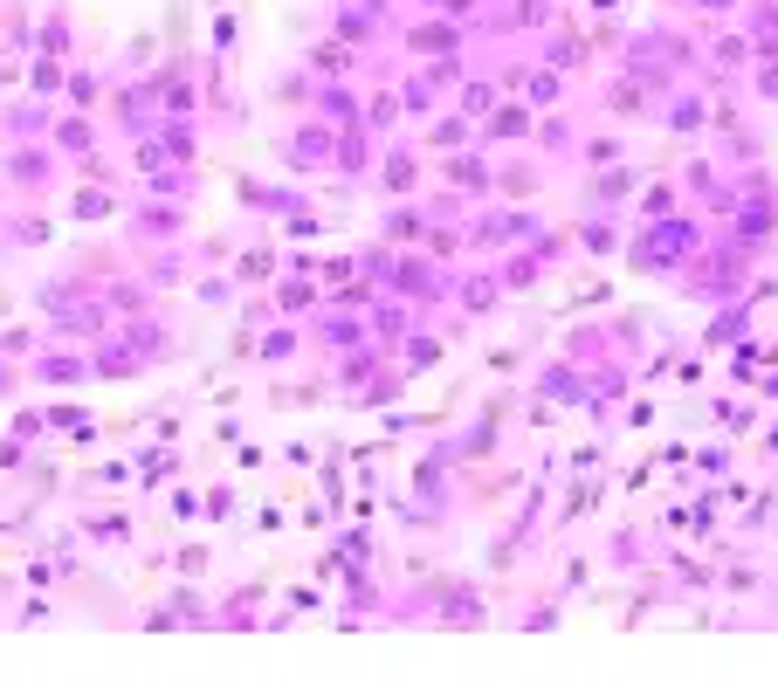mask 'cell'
Masks as SVG:
<instances>
[{"label": "cell", "instance_id": "cell-1", "mask_svg": "<svg viewBox=\"0 0 778 681\" xmlns=\"http://www.w3.org/2000/svg\"><path fill=\"white\" fill-rule=\"evenodd\" d=\"M696 248H703V234H696L689 221H641V242H634V269H647V276H682L689 261H696Z\"/></svg>", "mask_w": 778, "mask_h": 681}, {"label": "cell", "instance_id": "cell-2", "mask_svg": "<svg viewBox=\"0 0 778 681\" xmlns=\"http://www.w3.org/2000/svg\"><path fill=\"white\" fill-rule=\"evenodd\" d=\"M0 187L42 200L56 187V145H0Z\"/></svg>", "mask_w": 778, "mask_h": 681}, {"label": "cell", "instance_id": "cell-3", "mask_svg": "<svg viewBox=\"0 0 778 681\" xmlns=\"http://www.w3.org/2000/svg\"><path fill=\"white\" fill-rule=\"evenodd\" d=\"M111 111L124 124V138H152V131L166 124V103H159V83H152V76H124L111 90Z\"/></svg>", "mask_w": 778, "mask_h": 681}, {"label": "cell", "instance_id": "cell-4", "mask_svg": "<svg viewBox=\"0 0 778 681\" xmlns=\"http://www.w3.org/2000/svg\"><path fill=\"white\" fill-rule=\"evenodd\" d=\"M48 124H56V103L48 97L0 103V145H35V138H48Z\"/></svg>", "mask_w": 778, "mask_h": 681}, {"label": "cell", "instance_id": "cell-5", "mask_svg": "<svg viewBox=\"0 0 778 681\" xmlns=\"http://www.w3.org/2000/svg\"><path fill=\"white\" fill-rule=\"evenodd\" d=\"M282 159L303 166V172H318V166H338V131L318 124V118H303L290 138H282Z\"/></svg>", "mask_w": 778, "mask_h": 681}, {"label": "cell", "instance_id": "cell-6", "mask_svg": "<svg viewBox=\"0 0 778 681\" xmlns=\"http://www.w3.org/2000/svg\"><path fill=\"white\" fill-rule=\"evenodd\" d=\"M400 42H407V56H421V63L462 56V21H441V14H427V21H413V29H400Z\"/></svg>", "mask_w": 778, "mask_h": 681}, {"label": "cell", "instance_id": "cell-7", "mask_svg": "<svg viewBox=\"0 0 778 681\" xmlns=\"http://www.w3.org/2000/svg\"><path fill=\"white\" fill-rule=\"evenodd\" d=\"M537 234V214L531 206H503V214H482L476 227H469V242L476 248H516V242H531Z\"/></svg>", "mask_w": 778, "mask_h": 681}, {"label": "cell", "instance_id": "cell-8", "mask_svg": "<svg viewBox=\"0 0 778 681\" xmlns=\"http://www.w3.org/2000/svg\"><path fill=\"white\" fill-rule=\"evenodd\" d=\"M448 303H462V317H489V310L503 303V276L497 269H462L455 290H448Z\"/></svg>", "mask_w": 778, "mask_h": 681}, {"label": "cell", "instance_id": "cell-9", "mask_svg": "<svg viewBox=\"0 0 778 681\" xmlns=\"http://www.w3.org/2000/svg\"><path fill=\"white\" fill-rule=\"evenodd\" d=\"M655 118H662L668 131H676V138H696L703 124H716V103H710V97H696V90H668Z\"/></svg>", "mask_w": 778, "mask_h": 681}, {"label": "cell", "instance_id": "cell-10", "mask_svg": "<svg viewBox=\"0 0 778 681\" xmlns=\"http://www.w3.org/2000/svg\"><path fill=\"white\" fill-rule=\"evenodd\" d=\"M310 118L331 124V131H352L358 118H366V97H358L352 83H318V97H310Z\"/></svg>", "mask_w": 778, "mask_h": 681}, {"label": "cell", "instance_id": "cell-11", "mask_svg": "<svg viewBox=\"0 0 778 681\" xmlns=\"http://www.w3.org/2000/svg\"><path fill=\"white\" fill-rule=\"evenodd\" d=\"M427 206L421 200H400V206H386V214H379V242L386 248H421L427 242Z\"/></svg>", "mask_w": 778, "mask_h": 681}, {"label": "cell", "instance_id": "cell-12", "mask_svg": "<svg viewBox=\"0 0 778 681\" xmlns=\"http://www.w3.org/2000/svg\"><path fill=\"white\" fill-rule=\"evenodd\" d=\"M48 145H56V159H90V152H97V118L90 111H56Z\"/></svg>", "mask_w": 778, "mask_h": 681}, {"label": "cell", "instance_id": "cell-13", "mask_svg": "<svg viewBox=\"0 0 778 681\" xmlns=\"http://www.w3.org/2000/svg\"><path fill=\"white\" fill-rule=\"evenodd\" d=\"M152 83H159V103H166V118H200L193 63H166V69H152Z\"/></svg>", "mask_w": 778, "mask_h": 681}, {"label": "cell", "instance_id": "cell-14", "mask_svg": "<svg viewBox=\"0 0 778 681\" xmlns=\"http://www.w3.org/2000/svg\"><path fill=\"white\" fill-rule=\"evenodd\" d=\"M187 234V206L179 200H152L132 214V242H179Z\"/></svg>", "mask_w": 778, "mask_h": 681}, {"label": "cell", "instance_id": "cell-15", "mask_svg": "<svg viewBox=\"0 0 778 681\" xmlns=\"http://www.w3.org/2000/svg\"><path fill=\"white\" fill-rule=\"evenodd\" d=\"M441 179L462 193V200H476V193H497V172L482 166V152H448V166H441Z\"/></svg>", "mask_w": 778, "mask_h": 681}, {"label": "cell", "instance_id": "cell-16", "mask_svg": "<svg viewBox=\"0 0 778 681\" xmlns=\"http://www.w3.org/2000/svg\"><path fill=\"white\" fill-rule=\"evenodd\" d=\"M69 42H76V29H69V0H48V14H42V29H35V56H48V63H76Z\"/></svg>", "mask_w": 778, "mask_h": 681}, {"label": "cell", "instance_id": "cell-17", "mask_svg": "<svg viewBox=\"0 0 778 681\" xmlns=\"http://www.w3.org/2000/svg\"><path fill=\"white\" fill-rule=\"evenodd\" d=\"M497 276H503V297H524V290H537V282H544V255L537 248H503Z\"/></svg>", "mask_w": 778, "mask_h": 681}, {"label": "cell", "instance_id": "cell-18", "mask_svg": "<svg viewBox=\"0 0 778 681\" xmlns=\"http://www.w3.org/2000/svg\"><path fill=\"white\" fill-rule=\"evenodd\" d=\"M379 187L393 193V200H413V187H421V159H413L407 145H386V159H379Z\"/></svg>", "mask_w": 778, "mask_h": 681}, {"label": "cell", "instance_id": "cell-19", "mask_svg": "<svg viewBox=\"0 0 778 681\" xmlns=\"http://www.w3.org/2000/svg\"><path fill=\"white\" fill-rule=\"evenodd\" d=\"M324 303V282L318 276H290V282H276V310H282V317H310V310H318Z\"/></svg>", "mask_w": 778, "mask_h": 681}, {"label": "cell", "instance_id": "cell-20", "mask_svg": "<svg viewBox=\"0 0 778 681\" xmlns=\"http://www.w3.org/2000/svg\"><path fill=\"white\" fill-rule=\"evenodd\" d=\"M90 372H97V365L84 351H48V358H35V379L42 386H84Z\"/></svg>", "mask_w": 778, "mask_h": 681}, {"label": "cell", "instance_id": "cell-21", "mask_svg": "<svg viewBox=\"0 0 778 681\" xmlns=\"http://www.w3.org/2000/svg\"><path fill=\"white\" fill-rule=\"evenodd\" d=\"M310 76H318V83H345V76H352V48L338 42V35H324L318 48H310V63H303Z\"/></svg>", "mask_w": 778, "mask_h": 681}, {"label": "cell", "instance_id": "cell-22", "mask_svg": "<svg viewBox=\"0 0 778 681\" xmlns=\"http://www.w3.org/2000/svg\"><path fill=\"white\" fill-rule=\"evenodd\" d=\"M531 131H537L531 103H497V111L482 118V138H531Z\"/></svg>", "mask_w": 778, "mask_h": 681}, {"label": "cell", "instance_id": "cell-23", "mask_svg": "<svg viewBox=\"0 0 778 681\" xmlns=\"http://www.w3.org/2000/svg\"><path fill=\"white\" fill-rule=\"evenodd\" d=\"M579 248H586V255H600V261L620 255V221L607 214V206H592V214L579 221Z\"/></svg>", "mask_w": 778, "mask_h": 681}, {"label": "cell", "instance_id": "cell-24", "mask_svg": "<svg viewBox=\"0 0 778 681\" xmlns=\"http://www.w3.org/2000/svg\"><path fill=\"white\" fill-rule=\"evenodd\" d=\"M537 392H544V400L579 406V400H586V379H579V365L565 358V365H544V372H537Z\"/></svg>", "mask_w": 778, "mask_h": 681}, {"label": "cell", "instance_id": "cell-25", "mask_svg": "<svg viewBox=\"0 0 778 681\" xmlns=\"http://www.w3.org/2000/svg\"><path fill=\"white\" fill-rule=\"evenodd\" d=\"M469 138H476V124L462 118V111H434V124H427V145L434 152H469Z\"/></svg>", "mask_w": 778, "mask_h": 681}, {"label": "cell", "instance_id": "cell-26", "mask_svg": "<svg viewBox=\"0 0 778 681\" xmlns=\"http://www.w3.org/2000/svg\"><path fill=\"white\" fill-rule=\"evenodd\" d=\"M63 97H69V111H97V103H103V76L84 69V63H69L63 69Z\"/></svg>", "mask_w": 778, "mask_h": 681}, {"label": "cell", "instance_id": "cell-27", "mask_svg": "<svg viewBox=\"0 0 778 681\" xmlns=\"http://www.w3.org/2000/svg\"><path fill=\"white\" fill-rule=\"evenodd\" d=\"M331 35H338L345 48H358V42H373V35H379V14L352 0V8H338V14H331Z\"/></svg>", "mask_w": 778, "mask_h": 681}, {"label": "cell", "instance_id": "cell-28", "mask_svg": "<svg viewBox=\"0 0 778 681\" xmlns=\"http://www.w3.org/2000/svg\"><path fill=\"white\" fill-rule=\"evenodd\" d=\"M503 103V83H489V76H476V83H462V97H455V111L469 118V124H482L489 111Z\"/></svg>", "mask_w": 778, "mask_h": 681}, {"label": "cell", "instance_id": "cell-29", "mask_svg": "<svg viewBox=\"0 0 778 681\" xmlns=\"http://www.w3.org/2000/svg\"><path fill=\"white\" fill-rule=\"evenodd\" d=\"M558 97H565V76H558L552 63H537V69H524V103H531V111H552Z\"/></svg>", "mask_w": 778, "mask_h": 681}, {"label": "cell", "instance_id": "cell-30", "mask_svg": "<svg viewBox=\"0 0 778 681\" xmlns=\"http://www.w3.org/2000/svg\"><path fill=\"white\" fill-rule=\"evenodd\" d=\"M634 193V166H600L592 172V206H620Z\"/></svg>", "mask_w": 778, "mask_h": 681}, {"label": "cell", "instance_id": "cell-31", "mask_svg": "<svg viewBox=\"0 0 778 681\" xmlns=\"http://www.w3.org/2000/svg\"><path fill=\"white\" fill-rule=\"evenodd\" d=\"M48 234H56V227H48V214H14V221H0V242H8V248H42Z\"/></svg>", "mask_w": 778, "mask_h": 681}, {"label": "cell", "instance_id": "cell-32", "mask_svg": "<svg viewBox=\"0 0 778 681\" xmlns=\"http://www.w3.org/2000/svg\"><path fill=\"white\" fill-rule=\"evenodd\" d=\"M744 317H751V303L737 297L731 310H716V317H710V331H703V345H737V337H744Z\"/></svg>", "mask_w": 778, "mask_h": 681}, {"label": "cell", "instance_id": "cell-33", "mask_svg": "<svg viewBox=\"0 0 778 681\" xmlns=\"http://www.w3.org/2000/svg\"><path fill=\"white\" fill-rule=\"evenodd\" d=\"M145 282H152V290H179V282H187V255H179V248L152 255L145 261Z\"/></svg>", "mask_w": 778, "mask_h": 681}, {"label": "cell", "instance_id": "cell-34", "mask_svg": "<svg viewBox=\"0 0 778 681\" xmlns=\"http://www.w3.org/2000/svg\"><path fill=\"white\" fill-rule=\"evenodd\" d=\"M647 97H655L647 83H634V76H620V83L607 90V111H613V118H641V103H647Z\"/></svg>", "mask_w": 778, "mask_h": 681}, {"label": "cell", "instance_id": "cell-35", "mask_svg": "<svg viewBox=\"0 0 778 681\" xmlns=\"http://www.w3.org/2000/svg\"><path fill=\"white\" fill-rule=\"evenodd\" d=\"M537 187H544L537 166H503V172H497V193H503V200H531Z\"/></svg>", "mask_w": 778, "mask_h": 681}, {"label": "cell", "instance_id": "cell-36", "mask_svg": "<svg viewBox=\"0 0 778 681\" xmlns=\"http://www.w3.org/2000/svg\"><path fill=\"white\" fill-rule=\"evenodd\" d=\"M69 214H76V221H111V214H118V193H103V187H84V193L69 200Z\"/></svg>", "mask_w": 778, "mask_h": 681}, {"label": "cell", "instance_id": "cell-37", "mask_svg": "<svg viewBox=\"0 0 778 681\" xmlns=\"http://www.w3.org/2000/svg\"><path fill=\"white\" fill-rule=\"evenodd\" d=\"M537 138L552 145V152H573L579 131H573V118H565V111H544V118H537Z\"/></svg>", "mask_w": 778, "mask_h": 681}, {"label": "cell", "instance_id": "cell-38", "mask_svg": "<svg viewBox=\"0 0 778 681\" xmlns=\"http://www.w3.org/2000/svg\"><path fill=\"white\" fill-rule=\"evenodd\" d=\"M358 124H366V131H393V124H400V90H379Z\"/></svg>", "mask_w": 778, "mask_h": 681}, {"label": "cell", "instance_id": "cell-39", "mask_svg": "<svg viewBox=\"0 0 778 681\" xmlns=\"http://www.w3.org/2000/svg\"><path fill=\"white\" fill-rule=\"evenodd\" d=\"M710 63H716V69H744V63H751V35H716Z\"/></svg>", "mask_w": 778, "mask_h": 681}, {"label": "cell", "instance_id": "cell-40", "mask_svg": "<svg viewBox=\"0 0 778 681\" xmlns=\"http://www.w3.org/2000/svg\"><path fill=\"white\" fill-rule=\"evenodd\" d=\"M269 269H276V255H269V248H248V255L235 261V282H269Z\"/></svg>", "mask_w": 778, "mask_h": 681}, {"label": "cell", "instance_id": "cell-41", "mask_svg": "<svg viewBox=\"0 0 778 681\" xmlns=\"http://www.w3.org/2000/svg\"><path fill=\"white\" fill-rule=\"evenodd\" d=\"M297 345H303V337H297V324H276V331H269V337H263V358H269V365H276V358H290V351H297Z\"/></svg>", "mask_w": 778, "mask_h": 681}, {"label": "cell", "instance_id": "cell-42", "mask_svg": "<svg viewBox=\"0 0 778 681\" xmlns=\"http://www.w3.org/2000/svg\"><path fill=\"white\" fill-rule=\"evenodd\" d=\"M668 206H676V187H668V179H655V187H647V200H641V221H662Z\"/></svg>", "mask_w": 778, "mask_h": 681}, {"label": "cell", "instance_id": "cell-43", "mask_svg": "<svg viewBox=\"0 0 778 681\" xmlns=\"http://www.w3.org/2000/svg\"><path fill=\"white\" fill-rule=\"evenodd\" d=\"M35 337H48V331H21V324H14V331H0V358H29V351H35Z\"/></svg>", "mask_w": 778, "mask_h": 681}, {"label": "cell", "instance_id": "cell-44", "mask_svg": "<svg viewBox=\"0 0 778 681\" xmlns=\"http://www.w3.org/2000/svg\"><path fill=\"white\" fill-rule=\"evenodd\" d=\"M579 159H586L592 172H600V166H620V145H613V138H586V145H579Z\"/></svg>", "mask_w": 778, "mask_h": 681}, {"label": "cell", "instance_id": "cell-45", "mask_svg": "<svg viewBox=\"0 0 778 681\" xmlns=\"http://www.w3.org/2000/svg\"><path fill=\"white\" fill-rule=\"evenodd\" d=\"M421 8H427V14H441V21H469V14L482 8V0H421Z\"/></svg>", "mask_w": 778, "mask_h": 681}, {"label": "cell", "instance_id": "cell-46", "mask_svg": "<svg viewBox=\"0 0 778 681\" xmlns=\"http://www.w3.org/2000/svg\"><path fill=\"white\" fill-rule=\"evenodd\" d=\"M207 516H235V489H207Z\"/></svg>", "mask_w": 778, "mask_h": 681}, {"label": "cell", "instance_id": "cell-47", "mask_svg": "<svg viewBox=\"0 0 778 681\" xmlns=\"http://www.w3.org/2000/svg\"><path fill=\"white\" fill-rule=\"evenodd\" d=\"M124 63H132V69H145V63H152V35H132V48H124Z\"/></svg>", "mask_w": 778, "mask_h": 681}, {"label": "cell", "instance_id": "cell-48", "mask_svg": "<svg viewBox=\"0 0 778 681\" xmlns=\"http://www.w3.org/2000/svg\"><path fill=\"white\" fill-rule=\"evenodd\" d=\"M29 461V440H0V468H21Z\"/></svg>", "mask_w": 778, "mask_h": 681}, {"label": "cell", "instance_id": "cell-49", "mask_svg": "<svg viewBox=\"0 0 778 681\" xmlns=\"http://www.w3.org/2000/svg\"><path fill=\"white\" fill-rule=\"evenodd\" d=\"M689 8H696V14H731L737 0H689Z\"/></svg>", "mask_w": 778, "mask_h": 681}, {"label": "cell", "instance_id": "cell-50", "mask_svg": "<svg viewBox=\"0 0 778 681\" xmlns=\"http://www.w3.org/2000/svg\"><path fill=\"white\" fill-rule=\"evenodd\" d=\"M758 386H765V400H778V365H771V372H765Z\"/></svg>", "mask_w": 778, "mask_h": 681}, {"label": "cell", "instance_id": "cell-51", "mask_svg": "<svg viewBox=\"0 0 778 681\" xmlns=\"http://www.w3.org/2000/svg\"><path fill=\"white\" fill-rule=\"evenodd\" d=\"M586 8H600V14H607V8H620V0H586Z\"/></svg>", "mask_w": 778, "mask_h": 681}]
</instances>
